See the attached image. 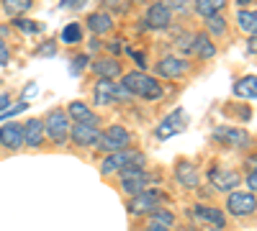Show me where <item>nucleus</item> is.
Listing matches in <instances>:
<instances>
[{"label":"nucleus","instance_id":"4be33fe9","mask_svg":"<svg viewBox=\"0 0 257 231\" xmlns=\"http://www.w3.org/2000/svg\"><path fill=\"white\" fill-rule=\"evenodd\" d=\"M173 223H175V218H173V213H170V211H155L152 213V221L147 223V231H170V228H173Z\"/></svg>","mask_w":257,"mask_h":231},{"label":"nucleus","instance_id":"f257e3e1","mask_svg":"<svg viewBox=\"0 0 257 231\" xmlns=\"http://www.w3.org/2000/svg\"><path fill=\"white\" fill-rule=\"evenodd\" d=\"M121 85L126 88V93L128 95H139V98H144V100H160L162 98V88H160V82L157 80H152L149 75H144V72H128V75H123V80H121Z\"/></svg>","mask_w":257,"mask_h":231},{"label":"nucleus","instance_id":"6e6552de","mask_svg":"<svg viewBox=\"0 0 257 231\" xmlns=\"http://www.w3.org/2000/svg\"><path fill=\"white\" fill-rule=\"evenodd\" d=\"M226 208H229L231 216L244 218V216H252L257 211V198L252 193H229Z\"/></svg>","mask_w":257,"mask_h":231},{"label":"nucleus","instance_id":"c9c22d12","mask_svg":"<svg viewBox=\"0 0 257 231\" xmlns=\"http://www.w3.org/2000/svg\"><path fill=\"white\" fill-rule=\"evenodd\" d=\"M8 103H11V95L3 93V95H0V113H6V106H8Z\"/></svg>","mask_w":257,"mask_h":231},{"label":"nucleus","instance_id":"20e7f679","mask_svg":"<svg viewBox=\"0 0 257 231\" xmlns=\"http://www.w3.org/2000/svg\"><path fill=\"white\" fill-rule=\"evenodd\" d=\"M44 134H47L54 144H64V141H67V139H70V118H67V113L59 111V108L49 111L47 123H44Z\"/></svg>","mask_w":257,"mask_h":231},{"label":"nucleus","instance_id":"9d476101","mask_svg":"<svg viewBox=\"0 0 257 231\" xmlns=\"http://www.w3.org/2000/svg\"><path fill=\"white\" fill-rule=\"evenodd\" d=\"M170 21H173V13H170V8H167L165 3H155V6H149V8H147V18H144V24H147L149 29L162 31V29H167V26H170Z\"/></svg>","mask_w":257,"mask_h":231},{"label":"nucleus","instance_id":"f8f14e48","mask_svg":"<svg viewBox=\"0 0 257 231\" xmlns=\"http://www.w3.org/2000/svg\"><path fill=\"white\" fill-rule=\"evenodd\" d=\"M188 70H190V65H188V59H183V57H165V59H160V65H157V75L170 77V80L183 77Z\"/></svg>","mask_w":257,"mask_h":231},{"label":"nucleus","instance_id":"7c9ffc66","mask_svg":"<svg viewBox=\"0 0 257 231\" xmlns=\"http://www.w3.org/2000/svg\"><path fill=\"white\" fill-rule=\"evenodd\" d=\"M36 54L39 57H54L57 54V47H54V41H44L39 49H36Z\"/></svg>","mask_w":257,"mask_h":231},{"label":"nucleus","instance_id":"bb28decb","mask_svg":"<svg viewBox=\"0 0 257 231\" xmlns=\"http://www.w3.org/2000/svg\"><path fill=\"white\" fill-rule=\"evenodd\" d=\"M3 8H6V13H11V16H21V13H26V11L31 8V0H6Z\"/></svg>","mask_w":257,"mask_h":231},{"label":"nucleus","instance_id":"7ed1b4c3","mask_svg":"<svg viewBox=\"0 0 257 231\" xmlns=\"http://www.w3.org/2000/svg\"><path fill=\"white\" fill-rule=\"evenodd\" d=\"M126 167H144V154L142 152H132V149L108 154V157H105V162H103V167H100V172L103 175H111V172L126 170Z\"/></svg>","mask_w":257,"mask_h":231},{"label":"nucleus","instance_id":"ddd939ff","mask_svg":"<svg viewBox=\"0 0 257 231\" xmlns=\"http://www.w3.org/2000/svg\"><path fill=\"white\" fill-rule=\"evenodd\" d=\"M70 136L77 146H98V141H100V131L95 126H82V123L70 126Z\"/></svg>","mask_w":257,"mask_h":231},{"label":"nucleus","instance_id":"5701e85b","mask_svg":"<svg viewBox=\"0 0 257 231\" xmlns=\"http://www.w3.org/2000/svg\"><path fill=\"white\" fill-rule=\"evenodd\" d=\"M105 136H108V139L118 146V149H121V152H126L128 146H132V134H128V131L123 129V126H111V129L105 131Z\"/></svg>","mask_w":257,"mask_h":231},{"label":"nucleus","instance_id":"4468645a","mask_svg":"<svg viewBox=\"0 0 257 231\" xmlns=\"http://www.w3.org/2000/svg\"><path fill=\"white\" fill-rule=\"evenodd\" d=\"M24 146H31V149H39L41 144H44V123H41L39 118H31V121H26L24 126Z\"/></svg>","mask_w":257,"mask_h":231},{"label":"nucleus","instance_id":"473e14b6","mask_svg":"<svg viewBox=\"0 0 257 231\" xmlns=\"http://www.w3.org/2000/svg\"><path fill=\"white\" fill-rule=\"evenodd\" d=\"M72 75H80L82 70H85V65H88V57H85V54H80V57H75V62H72Z\"/></svg>","mask_w":257,"mask_h":231},{"label":"nucleus","instance_id":"f03ea898","mask_svg":"<svg viewBox=\"0 0 257 231\" xmlns=\"http://www.w3.org/2000/svg\"><path fill=\"white\" fill-rule=\"evenodd\" d=\"M155 177L144 172V167H126L121 170V187L126 195H139V193H147V185H152Z\"/></svg>","mask_w":257,"mask_h":231},{"label":"nucleus","instance_id":"aec40b11","mask_svg":"<svg viewBox=\"0 0 257 231\" xmlns=\"http://www.w3.org/2000/svg\"><path fill=\"white\" fill-rule=\"evenodd\" d=\"M193 52H196L198 57H203V59H211L213 54H216V44L211 41L208 34H193Z\"/></svg>","mask_w":257,"mask_h":231},{"label":"nucleus","instance_id":"a211bd4d","mask_svg":"<svg viewBox=\"0 0 257 231\" xmlns=\"http://www.w3.org/2000/svg\"><path fill=\"white\" fill-rule=\"evenodd\" d=\"M175 180L183 187H188V190H196V187H198V170L190 162H180L178 170H175Z\"/></svg>","mask_w":257,"mask_h":231},{"label":"nucleus","instance_id":"4c0bfd02","mask_svg":"<svg viewBox=\"0 0 257 231\" xmlns=\"http://www.w3.org/2000/svg\"><path fill=\"white\" fill-rule=\"evenodd\" d=\"M36 93H39V90H36V88H34V85H29V88H26V90H24V103H26V100H29V98H34V95H36Z\"/></svg>","mask_w":257,"mask_h":231},{"label":"nucleus","instance_id":"58836bf2","mask_svg":"<svg viewBox=\"0 0 257 231\" xmlns=\"http://www.w3.org/2000/svg\"><path fill=\"white\" fill-rule=\"evenodd\" d=\"M247 164H249L252 172H257V154H249V157H247Z\"/></svg>","mask_w":257,"mask_h":231},{"label":"nucleus","instance_id":"c756f323","mask_svg":"<svg viewBox=\"0 0 257 231\" xmlns=\"http://www.w3.org/2000/svg\"><path fill=\"white\" fill-rule=\"evenodd\" d=\"M62 39L67 41V44H77V41L82 39V29H80V24H67V26H64Z\"/></svg>","mask_w":257,"mask_h":231},{"label":"nucleus","instance_id":"6ab92c4d","mask_svg":"<svg viewBox=\"0 0 257 231\" xmlns=\"http://www.w3.org/2000/svg\"><path fill=\"white\" fill-rule=\"evenodd\" d=\"M88 29H90L93 34H105V31H111V29H113L111 13H105V11L90 13V16H88Z\"/></svg>","mask_w":257,"mask_h":231},{"label":"nucleus","instance_id":"f704fd0d","mask_svg":"<svg viewBox=\"0 0 257 231\" xmlns=\"http://www.w3.org/2000/svg\"><path fill=\"white\" fill-rule=\"evenodd\" d=\"M247 187H252V195L257 193V172H249V177H247Z\"/></svg>","mask_w":257,"mask_h":231},{"label":"nucleus","instance_id":"a878e982","mask_svg":"<svg viewBox=\"0 0 257 231\" xmlns=\"http://www.w3.org/2000/svg\"><path fill=\"white\" fill-rule=\"evenodd\" d=\"M183 118V111H175V113H170L162 123H160V129H157V136L160 139H167V136H173L178 131V123Z\"/></svg>","mask_w":257,"mask_h":231},{"label":"nucleus","instance_id":"0eeeda50","mask_svg":"<svg viewBox=\"0 0 257 231\" xmlns=\"http://www.w3.org/2000/svg\"><path fill=\"white\" fill-rule=\"evenodd\" d=\"M213 139L226 146H239V149H249L252 146V136L244 129H239V126H219L213 131Z\"/></svg>","mask_w":257,"mask_h":231},{"label":"nucleus","instance_id":"b1692460","mask_svg":"<svg viewBox=\"0 0 257 231\" xmlns=\"http://www.w3.org/2000/svg\"><path fill=\"white\" fill-rule=\"evenodd\" d=\"M237 24H239V29H242L244 34L254 36V34H257V11L242 8V11L237 13Z\"/></svg>","mask_w":257,"mask_h":231},{"label":"nucleus","instance_id":"e433bc0d","mask_svg":"<svg viewBox=\"0 0 257 231\" xmlns=\"http://www.w3.org/2000/svg\"><path fill=\"white\" fill-rule=\"evenodd\" d=\"M8 47H0V65H8Z\"/></svg>","mask_w":257,"mask_h":231},{"label":"nucleus","instance_id":"39448f33","mask_svg":"<svg viewBox=\"0 0 257 231\" xmlns=\"http://www.w3.org/2000/svg\"><path fill=\"white\" fill-rule=\"evenodd\" d=\"M132 95L126 93V88L116 80H98L95 82V103L98 106H108L113 100H128Z\"/></svg>","mask_w":257,"mask_h":231},{"label":"nucleus","instance_id":"9b49d317","mask_svg":"<svg viewBox=\"0 0 257 231\" xmlns=\"http://www.w3.org/2000/svg\"><path fill=\"white\" fill-rule=\"evenodd\" d=\"M0 144H3L6 149H11V152L24 149V129H21V123L0 126Z\"/></svg>","mask_w":257,"mask_h":231},{"label":"nucleus","instance_id":"2eb2a0df","mask_svg":"<svg viewBox=\"0 0 257 231\" xmlns=\"http://www.w3.org/2000/svg\"><path fill=\"white\" fill-rule=\"evenodd\" d=\"M190 218L193 221H206V223H211V226H216V228H224V223H226V218H224V213L219 211V208H208V205H196V208H190Z\"/></svg>","mask_w":257,"mask_h":231},{"label":"nucleus","instance_id":"f3484780","mask_svg":"<svg viewBox=\"0 0 257 231\" xmlns=\"http://www.w3.org/2000/svg\"><path fill=\"white\" fill-rule=\"evenodd\" d=\"M90 70H93V72H95L100 80H116V77H121V72H123L116 57H105V59L93 62Z\"/></svg>","mask_w":257,"mask_h":231},{"label":"nucleus","instance_id":"72a5a7b5","mask_svg":"<svg viewBox=\"0 0 257 231\" xmlns=\"http://www.w3.org/2000/svg\"><path fill=\"white\" fill-rule=\"evenodd\" d=\"M121 44H123V41H121V39H116V41H108V44H105V49H108V52H111V54L116 57V54H118V52L123 49Z\"/></svg>","mask_w":257,"mask_h":231},{"label":"nucleus","instance_id":"79ce46f5","mask_svg":"<svg viewBox=\"0 0 257 231\" xmlns=\"http://www.w3.org/2000/svg\"><path fill=\"white\" fill-rule=\"evenodd\" d=\"M6 34H8V29H6V26H0V36H6Z\"/></svg>","mask_w":257,"mask_h":231},{"label":"nucleus","instance_id":"ea45409f","mask_svg":"<svg viewBox=\"0 0 257 231\" xmlns=\"http://www.w3.org/2000/svg\"><path fill=\"white\" fill-rule=\"evenodd\" d=\"M249 49H252V52H257V34H254V36H249Z\"/></svg>","mask_w":257,"mask_h":231},{"label":"nucleus","instance_id":"cd10ccee","mask_svg":"<svg viewBox=\"0 0 257 231\" xmlns=\"http://www.w3.org/2000/svg\"><path fill=\"white\" fill-rule=\"evenodd\" d=\"M206 29H208V34L224 36V34H226V21H224V16H211V18H206Z\"/></svg>","mask_w":257,"mask_h":231},{"label":"nucleus","instance_id":"412c9836","mask_svg":"<svg viewBox=\"0 0 257 231\" xmlns=\"http://www.w3.org/2000/svg\"><path fill=\"white\" fill-rule=\"evenodd\" d=\"M234 95L237 98H257V77L254 75H244L242 80H237Z\"/></svg>","mask_w":257,"mask_h":231},{"label":"nucleus","instance_id":"423d86ee","mask_svg":"<svg viewBox=\"0 0 257 231\" xmlns=\"http://www.w3.org/2000/svg\"><path fill=\"white\" fill-rule=\"evenodd\" d=\"M208 180H211V185L216 187L219 193H234L239 187V182H242L239 172L229 170V167H211V170H208Z\"/></svg>","mask_w":257,"mask_h":231},{"label":"nucleus","instance_id":"37998d69","mask_svg":"<svg viewBox=\"0 0 257 231\" xmlns=\"http://www.w3.org/2000/svg\"><path fill=\"white\" fill-rule=\"evenodd\" d=\"M213 231H221V228H213Z\"/></svg>","mask_w":257,"mask_h":231},{"label":"nucleus","instance_id":"393cba45","mask_svg":"<svg viewBox=\"0 0 257 231\" xmlns=\"http://www.w3.org/2000/svg\"><path fill=\"white\" fill-rule=\"evenodd\" d=\"M224 0H198L196 3V13L203 16V18H211V16H219L224 11Z\"/></svg>","mask_w":257,"mask_h":231},{"label":"nucleus","instance_id":"dca6fc26","mask_svg":"<svg viewBox=\"0 0 257 231\" xmlns=\"http://www.w3.org/2000/svg\"><path fill=\"white\" fill-rule=\"evenodd\" d=\"M67 116H72L77 123H82V126H95V129H98V123H100V118L88 108V106H85V103L82 100H72L70 103V106H67Z\"/></svg>","mask_w":257,"mask_h":231},{"label":"nucleus","instance_id":"2f4dec72","mask_svg":"<svg viewBox=\"0 0 257 231\" xmlns=\"http://www.w3.org/2000/svg\"><path fill=\"white\" fill-rule=\"evenodd\" d=\"M126 52H128V57H132V59L137 62L139 72H144V70H147V57H144L142 52H134V49H126Z\"/></svg>","mask_w":257,"mask_h":231},{"label":"nucleus","instance_id":"c85d7f7f","mask_svg":"<svg viewBox=\"0 0 257 231\" xmlns=\"http://www.w3.org/2000/svg\"><path fill=\"white\" fill-rule=\"evenodd\" d=\"M13 26H16L18 31H24V34H39L41 29H44V26L39 24V21H29V18H16Z\"/></svg>","mask_w":257,"mask_h":231},{"label":"nucleus","instance_id":"1a4fd4ad","mask_svg":"<svg viewBox=\"0 0 257 231\" xmlns=\"http://www.w3.org/2000/svg\"><path fill=\"white\" fill-rule=\"evenodd\" d=\"M160 205V193L157 190H147V193H139L128 200V213L132 216H144V213H155Z\"/></svg>","mask_w":257,"mask_h":231},{"label":"nucleus","instance_id":"a19ab883","mask_svg":"<svg viewBox=\"0 0 257 231\" xmlns=\"http://www.w3.org/2000/svg\"><path fill=\"white\" fill-rule=\"evenodd\" d=\"M95 49H100V41L98 39H90V52H95Z\"/></svg>","mask_w":257,"mask_h":231}]
</instances>
